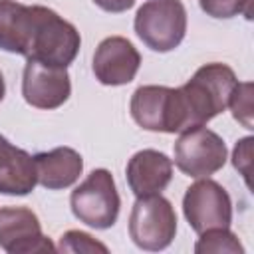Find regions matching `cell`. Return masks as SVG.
Instances as JSON below:
<instances>
[{"mask_svg": "<svg viewBox=\"0 0 254 254\" xmlns=\"http://www.w3.org/2000/svg\"><path fill=\"white\" fill-rule=\"evenodd\" d=\"M252 137H244L236 143L234 151H232V165L236 171H240V175L244 177L246 185H248V173H250V157H252Z\"/></svg>", "mask_w": 254, "mask_h": 254, "instance_id": "obj_20", "label": "cell"}, {"mask_svg": "<svg viewBox=\"0 0 254 254\" xmlns=\"http://www.w3.org/2000/svg\"><path fill=\"white\" fill-rule=\"evenodd\" d=\"M56 250H60V252H73V254H77V252H87V254L101 252V254H107L109 252V248L105 244H101L91 234L81 232V230H67L65 234H62L60 244H58Z\"/></svg>", "mask_w": 254, "mask_h": 254, "instance_id": "obj_17", "label": "cell"}, {"mask_svg": "<svg viewBox=\"0 0 254 254\" xmlns=\"http://www.w3.org/2000/svg\"><path fill=\"white\" fill-rule=\"evenodd\" d=\"M133 28L149 50L167 54L187 34V8L181 0H147L137 10Z\"/></svg>", "mask_w": 254, "mask_h": 254, "instance_id": "obj_4", "label": "cell"}, {"mask_svg": "<svg viewBox=\"0 0 254 254\" xmlns=\"http://www.w3.org/2000/svg\"><path fill=\"white\" fill-rule=\"evenodd\" d=\"M81 46L77 28L46 6H36V24L26 60L67 67Z\"/></svg>", "mask_w": 254, "mask_h": 254, "instance_id": "obj_2", "label": "cell"}, {"mask_svg": "<svg viewBox=\"0 0 254 254\" xmlns=\"http://www.w3.org/2000/svg\"><path fill=\"white\" fill-rule=\"evenodd\" d=\"M34 165L38 185L48 190H62L71 187L83 171V159L71 147H56L52 151L38 153L34 155Z\"/></svg>", "mask_w": 254, "mask_h": 254, "instance_id": "obj_14", "label": "cell"}, {"mask_svg": "<svg viewBox=\"0 0 254 254\" xmlns=\"http://www.w3.org/2000/svg\"><path fill=\"white\" fill-rule=\"evenodd\" d=\"M141 65V54L123 36H109L99 42L93 54V73L103 85H125L135 79Z\"/></svg>", "mask_w": 254, "mask_h": 254, "instance_id": "obj_11", "label": "cell"}, {"mask_svg": "<svg viewBox=\"0 0 254 254\" xmlns=\"http://www.w3.org/2000/svg\"><path fill=\"white\" fill-rule=\"evenodd\" d=\"M125 177L135 196L159 194L173 179V161L157 149H143L129 159Z\"/></svg>", "mask_w": 254, "mask_h": 254, "instance_id": "obj_12", "label": "cell"}, {"mask_svg": "<svg viewBox=\"0 0 254 254\" xmlns=\"http://www.w3.org/2000/svg\"><path fill=\"white\" fill-rule=\"evenodd\" d=\"M0 248L8 254L54 252L56 246L42 232L38 214L28 206L0 208Z\"/></svg>", "mask_w": 254, "mask_h": 254, "instance_id": "obj_9", "label": "cell"}, {"mask_svg": "<svg viewBox=\"0 0 254 254\" xmlns=\"http://www.w3.org/2000/svg\"><path fill=\"white\" fill-rule=\"evenodd\" d=\"M4 95H6V83H4V75L0 71V101L4 99Z\"/></svg>", "mask_w": 254, "mask_h": 254, "instance_id": "obj_22", "label": "cell"}, {"mask_svg": "<svg viewBox=\"0 0 254 254\" xmlns=\"http://www.w3.org/2000/svg\"><path fill=\"white\" fill-rule=\"evenodd\" d=\"M194 252L196 254H206V252H214V254H242L244 246L240 244L238 236L234 232H230L228 228H212L200 234V238L194 244Z\"/></svg>", "mask_w": 254, "mask_h": 254, "instance_id": "obj_16", "label": "cell"}, {"mask_svg": "<svg viewBox=\"0 0 254 254\" xmlns=\"http://www.w3.org/2000/svg\"><path fill=\"white\" fill-rule=\"evenodd\" d=\"M129 111L135 123L147 131H155V133L183 131L177 87L141 85L131 95Z\"/></svg>", "mask_w": 254, "mask_h": 254, "instance_id": "obj_8", "label": "cell"}, {"mask_svg": "<svg viewBox=\"0 0 254 254\" xmlns=\"http://www.w3.org/2000/svg\"><path fill=\"white\" fill-rule=\"evenodd\" d=\"M173 151L177 169L190 179H206L214 175L224 167L228 155L224 139L204 125L183 131L175 141Z\"/></svg>", "mask_w": 254, "mask_h": 254, "instance_id": "obj_6", "label": "cell"}, {"mask_svg": "<svg viewBox=\"0 0 254 254\" xmlns=\"http://www.w3.org/2000/svg\"><path fill=\"white\" fill-rule=\"evenodd\" d=\"M95 6H99L101 10L105 12H111V14H121V12H127L135 0H93Z\"/></svg>", "mask_w": 254, "mask_h": 254, "instance_id": "obj_21", "label": "cell"}, {"mask_svg": "<svg viewBox=\"0 0 254 254\" xmlns=\"http://www.w3.org/2000/svg\"><path fill=\"white\" fill-rule=\"evenodd\" d=\"M200 10L210 18H234L244 14L250 18L252 0H198Z\"/></svg>", "mask_w": 254, "mask_h": 254, "instance_id": "obj_19", "label": "cell"}, {"mask_svg": "<svg viewBox=\"0 0 254 254\" xmlns=\"http://www.w3.org/2000/svg\"><path fill=\"white\" fill-rule=\"evenodd\" d=\"M24 101L36 109H58L71 95L67 67L28 60L22 75Z\"/></svg>", "mask_w": 254, "mask_h": 254, "instance_id": "obj_10", "label": "cell"}, {"mask_svg": "<svg viewBox=\"0 0 254 254\" xmlns=\"http://www.w3.org/2000/svg\"><path fill=\"white\" fill-rule=\"evenodd\" d=\"M36 185L34 157L0 135V194L26 196Z\"/></svg>", "mask_w": 254, "mask_h": 254, "instance_id": "obj_13", "label": "cell"}, {"mask_svg": "<svg viewBox=\"0 0 254 254\" xmlns=\"http://www.w3.org/2000/svg\"><path fill=\"white\" fill-rule=\"evenodd\" d=\"M177 234V214L169 198L159 194L137 196L129 214V236L147 252H161L171 246Z\"/></svg>", "mask_w": 254, "mask_h": 254, "instance_id": "obj_5", "label": "cell"}, {"mask_svg": "<svg viewBox=\"0 0 254 254\" xmlns=\"http://www.w3.org/2000/svg\"><path fill=\"white\" fill-rule=\"evenodd\" d=\"M183 214L196 234L212 228H228L232 222L230 194L210 177L198 179L183 196Z\"/></svg>", "mask_w": 254, "mask_h": 254, "instance_id": "obj_7", "label": "cell"}, {"mask_svg": "<svg viewBox=\"0 0 254 254\" xmlns=\"http://www.w3.org/2000/svg\"><path fill=\"white\" fill-rule=\"evenodd\" d=\"M228 107L238 123H242L246 129H252V83L250 81H238L234 87Z\"/></svg>", "mask_w": 254, "mask_h": 254, "instance_id": "obj_18", "label": "cell"}, {"mask_svg": "<svg viewBox=\"0 0 254 254\" xmlns=\"http://www.w3.org/2000/svg\"><path fill=\"white\" fill-rule=\"evenodd\" d=\"M69 206L79 222L95 230L111 228L117 222L121 208V198L113 175L107 169H93L71 190Z\"/></svg>", "mask_w": 254, "mask_h": 254, "instance_id": "obj_3", "label": "cell"}, {"mask_svg": "<svg viewBox=\"0 0 254 254\" xmlns=\"http://www.w3.org/2000/svg\"><path fill=\"white\" fill-rule=\"evenodd\" d=\"M236 85L238 79L230 65L220 62L200 65L185 85L177 87L183 131L206 125L212 117L222 113L228 107V99Z\"/></svg>", "mask_w": 254, "mask_h": 254, "instance_id": "obj_1", "label": "cell"}, {"mask_svg": "<svg viewBox=\"0 0 254 254\" xmlns=\"http://www.w3.org/2000/svg\"><path fill=\"white\" fill-rule=\"evenodd\" d=\"M36 24V6L0 0V50L26 58Z\"/></svg>", "mask_w": 254, "mask_h": 254, "instance_id": "obj_15", "label": "cell"}]
</instances>
